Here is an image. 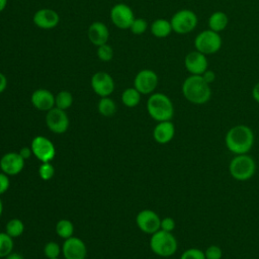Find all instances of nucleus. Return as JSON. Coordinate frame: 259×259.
Wrapping results in <instances>:
<instances>
[{
	"mask_svg": "<svg viewBox=\"0 0 259 259\" xmlns=\"http://www.w3.org/2000/svg\"><path fill=\"white\" fill-rule=\"evenodd\" d=\"M254 134L246 124L232 126L226 134L225 144L230 152L235 155L248 154L254 145Z\"/></svg>",
	"mask_w": 259,
	"mask_h": 259,
	"instance_id": "f257e3e1",
	"label": "nucleus"
},
{
	"mask_svg": "<svg viewBox=\"0 0 259 259\" xmlns=\"http://www.w3.org/2000/svg\"><path fill=\"white\" fill-rule=\"evenodd\" d=\"M181 91L183 97L190 103L201 105L209 101L211 88L201 75H190L182 83Z\"/></svg>",
	"mask_w": 259,
	"mask_h": 259,
	"instance_id": "f03ea898",
	"label": "nucleus"
},
{
	"mask_svg": "<svg viewBox=\"0 0 259 259\" xmlns=\"http://www.w3.org/2000/svg\"><path fill=\"white\" fill-rule=\"evenodd\" d=\"M147 111L156 121L171 120L174 115V105L164 93H152L147 100Z\"/></svg>",
	"mask_w": 259,
	"mask_h": 259,
	"instance_id": "7ed1b4c3",
	"label": "nucleus"
},
{
	"mask_svg": "<svg viewBox=\"0 0 259 259\" xmlns=\"http://www.w3.org/2000/svg\"><path fill=\"white\" fill-rule=\"evenodd\" d=\"M150 248L157 256L167 258L176 253L178 242L172 233L159 230L151 235Z\"/></svg>",
	"mask_w": 259,
	"mask_h": 259,
	"instance_id": "20e7f679",
	"label": "nucleus"
},
{
	"mask_svg": "<svg viewBox=\"0 0 259 259\" xmlns=\"http://www.w3.org/2000/svg\"><path fill=\"white\" fill-rule=\"evenodd\" d=\"M231 176L238 181H246L253 177L256 171V163L248 154L236 155L229 164Z\"/></svg>",
	"mask_w": 259,
	"mask_h": 259,
	"instance_id": "39448f33",
	"label": "nucleus"
},
{
	"mask_svg": "<svg viewBox=\"0 0 259 259\" xmlns=\"http://www.w3.org/2000/svg\"><path fill=\"white\" fill-rule=\"evenodd\" d=\"M194 48L196 51L204 54L205 56L218 53L223 45L222 36L219 32L210 29L200 31L194 38Z\"/></svg>",
	"mask_w": 259,
	"mask_h": 259,
	"instance_id": "423d86ee",
	"label": "nucleus"
},
{
	"mask_svg": "<svg viewBox=\"0 0 259 259\" xmlns=\"http://www.w3.org/2000/svg\"><path fill=\"white\" fill-rule=\"evenodd\" d=\"M172 30L177 34L192 32L198 23L197 15L190 9H180L173 14L170 20Z\"/></svg>",
	"mask_w": 259,
	"mask_h": 259,
	"instance_id": "0eeeda50",
	"label": "nucleus"
},
{
	"mask_svg": "<svg viewBox=\"0 0 259 259\" xmlns=\"http://www.w3.org/2000/svg\"><path fill=\"white\" fill-rule=\"evenodd\" d=\"M30 148L34 157L41 163L51 162L56 156V148L53 142L44 136H36L32 139Z\"/></svg>",
	"mask_w": 259,
	"mask_h": 259,
	"instance_id": "6e6552de",
	"label": "nucleus"
},
{
	"mask_svg": "<svg viewBox=\"0 0 259 259\" xmlns=\"http://www.w3.org/2000/svg\"><path fill=\"white\" fill-rule=\"evenodd\" d=\"M69 117L66 110L54 107L47 111L46 124L48 128L57 135H61L67 132L69 127Z\"/></svg>",
	"mask_w": 259,
	"mask_h": 259,
	"instance_id": "1a4fd4ad",
	"label": "nucleus"
},
{
	"mask_svg": "<svg viewBox=\"0 0 259 259\" xmlns=\"http://www.w3.org/2000/svg\"><path fill=\"white\" fill-rule=\"evenodd\" d=\"M159 78L155 71L150 69L141 70L135 77L134 87L143 95L152 94L158 86Z\"/></svg>",
	"mask_w": 259,
	"mask_h": 259,
	"instance_id": "9d476101",
	"label": "nucleus"
},
{
	"mask_svg": "<svg viewBox=\"0 0 259 259\" xmlns=\"http://www.w3.org/2000/svg\"><path fill=\"white\" fill-rule=\"evenodd\" d=\"M136 224L143 233L153 235L160 230L161 219L156 211L152 209H143L138 212Z\"/></svg>",
	"mask_w": 259,
	"mask_h": 259,
	"instance_id": "9b49d317",
	"label": "nucleus"
},
{
	"mask_svg": "<svg viewBox=\"0 0 259 259\" xmlns=\"http://www.w3.org/2000/svg\"><path fill=\"white\" fill-rule=\"evenodd\" d=\"M135 18L134 11L124 3H117L110 9V19L120 29L130 28Z\"/></svg>",
	"mask_w": 259,
	"mask_h": 259,
	"instance_id": "f8f14e48",
	"label": "nucleus"
},
{
	"mask_svg": "<svg viewBox=\"0 0 259 259\" xmlns=\"http://www.w3.org/2000/svg\"><path fill=\"white\" fill-rule=\"evenodd\" d=\"M25 165V160L18 152H8L0 159L1 172L8 176H15L19 174Z\"/></svg>",
	"mask_w": 259,
	"mask_h": 259,
	"instance_id": "ddd939ff",
	"label": "nucleus"
},
{
	"mask_svg": "<svg viewBox=\"0 0 259 259\" xmlns=\"http://www.w3.org/2000/svg\"><path fill=\"white\" fill-rule=\"evenodd\" d=\"M184 67L190 75H202L208 69L207 57L196 50L191 51L184 58Z\"/></svg>",
	"mask_w": 259,
	"mask_h": 259,
	"instance_id": "4468645a",
	"label": "nucleus"
},
{
	"mask_svg": "<svg viewBox=\"0 0 259 259\" xmlns=\"http://www.w3.org/2000/svg\"><path fill=\"white\" fill-rule=\"evenodd\" d=\"M91 87L98 96L107 97L114 90V81L108 73L99 71L91 77Z\"/></svg>",
	"mask_w": 259,
	"mask_h": 259,
	"instance_id": "2eb2a0df",
	"label": "nucleus"
},
{
	"mask_svg": "<svg viewBox=\"0 0 259 259\" xmlns=\"http://www.w3.org/2000/svg\"><path fill=\"white\" fill-rule=\"evenodd\" d=\"M62 254L65 259H85L87 248L80 238L72 236L64 241L62 245Z\"/></svg>",
	"mask_w": 259,
	"mask_h": 259,
	"instance_id": "dca6fc26",
	"label": "nucleus"
},
{
	"mask_svg": "<svg viewBox=\"0 0 259 259\" xmlns=\"http://www.w3.org/2000/svg\"><path fill=\"white\" fill-rule=\"evenodd\" d=\"M32 21L41 29H52L59 24L60 16L51 8H41L33 14Z\"/></svg>",
	"mask_w": 259,
	"mask_h": 259,
	"instance_id": "f3484780",
	"label": "nucleus"
},
{
	"mask_svg": "<svg viewBox=\"0 0 259 259\" xmlns=\"http://www.w3.org/2000/svg\"><path fill=\"white\" fill-rule=\"evenodd\" d=\"M31 104L39 111H49L55 107V95L48 89L39 88L32 92Z\"/></svg>",
	"mask_w": 259,
	"mask_h": 259,
	"instance_id": "a211bd4d",
	"label": "nucleus"
},
{
	"mask_svg": "<svg viewBox=\"0 0 259 259\" xmlns=\"http://www.w3.org/2000/svg\"><path fill=\"white\" fill-rule=\"evenodd\" d=\"M175 136V125L171 120L159 121L153 130V138L160 145L170 143Z\"/></svg>",
	"mask_w": 259,
	"mask_h": 259,
	"instance_id": "6ab92c4d",
	"label": "nucleus"
},
{
	"mask_svg": "<svg viewBox=\"0 0 259 259\" xmlns=\"http://www.w3.org/2000/svg\"><path fill=\"white\" fill-rule=\"evenodd\" d=\"M88 38L96 47L107 44L109 38V30L106 24L101 21H95L88 28Z\"/></svg>",
	"mask_w": 259,
	"mask_h": 259,
	"instance_id": "aec40b11",
	"label": "nucleus"
},
{
	"mask_svg": "<svg viewBox=\"0 0 259 259\" xmlns=\"http://www.w3.org/2000/svg\"><path fill=\"white\" fill-rule=\"evenodd\" d=\"M229 24V17L224 11H214L207 19L208 29L215 32H221L227 28Z\"/></svg>",
	"mask_w": 259,
	"mask_h": 259,
	"instance_id": "412c9836",
	"label": "nucleus"
},
{
	"mask_svg": "<svg viewBox=\"0 0 259 259\" xmlns=\"http://www.w3.org/2000/svg\"><path fill=\"white\" fill-rule=\"evenodd\" d=\"M150 30H151V33L158 38L167 37L173 31L170 20H167L165 18H158L154 20L151 23Z\"/></svg>",
	"mask_w": 259,
	"mask_h": 259,
	"instance_id": "4be33fe9",
	"label": "nucleus"
},
{
	"mask_svg": "<svg viewBox=\"0 0 259 259\" xmlns=\"http://www.w3.org/2000/svg\"><path fill=\"white\" fill-rule=\"evenodd\" d=\"M141 95L135 87L126 88L121 93V102L126 107H136L141 101Z\"/></svg>",
	"mask_w": 259,
	"mask_h": 259,
	"instance_id": "5701e85b",
	"label": "nucleus"
},
{
	"mask_svg": "<svg viewBox=\"0 0 259 259\" xmlns=\"http://www.w3.org/2000/svg\"><path fill=\"white\" fill-rule=\"evenodd\" d=\"M97 109H98V112L101 115H103L105 117H109V116H112L115 113L116 104L108 96L107 97H101L100 100L98 101Z\"/></svg>",
	"mask_w": 259,
	"mask_h": 259,
	"instance_id": "b1692460",
	"label": "nucleus"
},
{
	"mask_svg": "<svg viewBox=\"0 0 259 259\" xmlns=\"http://www.w3.org/2000/svg\"><path fill=\"white\" fill-rule=\"evenodd\" d=\"M56 233L60 238H62L64 240L72 237L73 234H74V225H73V223L71 221L67 220V219L60 220L56 224Z\"/></svg>",
	"mask_w": 259,
	"mask_h": 259,
	"instance_id": "393cba45",
	"label": "nucleus"
},
{
	"mask_svg": "<svg viewBox=\"0 0 259 259\" xmlns=\"http://www.w3.org/2000/svg\"><path fill=\"white\" fill-rule=\"evenodd\" d=\"M24 232V224L19 219H11L6 223L5 233H7L11 238H17L21 236Z\"/></svg>",
	"mask_w": 259,
	"mask_h": 259,
	"instance_id": "a878e982",
	"label": "nucleus"
},
{
	"mask_svg": "<svg viewBox=\"0 0 259 259\" xmlns=\"http://www.w3.org/2000/svg\"><path fill=\"white\" fill-rule=\"evenodd\" d=\"M72 104H73V96L67 90H62L55 96V107L66 110L70 108Z\"/></svg>",
	"mask_w": 259,
	"mask_h": 259,
	"instance_id": "bb28decb",
	"label": "nucleus"
},
{
	"mask_svg": "<svg viewBox=\"0 0 259 259\" xmlns=\"http://www.w3.org/2000/svg\"><path fill=\"white\" fill-rule=\"evenodd\" d=\"M13 238L5 232H0V258H5L10 254L13 251Z\"/></svg>",
	"mask_w": 259,
	"mask_h": 259,
	"instance_id": "cd10ccee",
	"label": "nucleus"
},
{
	"mask_svg": "<svg viewBox=\"0 0 259 259\" xmlns=\"http://www.w3.org/2000/svg\"><path fill=\"white\" fill-rule=\"evenodd\" d=\"M61 252H62V247L57 242H54V241L48 242L44 247V254L47 257V259L59 258Z\"/></svg>",
	"mask_w": 259,
	"mask_h": 259,
	"instance_id": "c85d7f7f",
	"label": "nucleus"
},
{
	"mask_svg": "<svg viewBox=\"0 0 259 259\" xmlns=\"http://www.w3.org/2000/svg\"><path fill=\"white\" fill-rule=\"evenodd\" d=\"M38 175L45 181H48L54 177L55 168L51 164V162H42L40 164V166L38 167Z\"/></svg>",
	"mask_w": 259,
	"mask_h": 259,
	"instance_id": "c756f323",
	"label": "nucleus"
},
{
	"mask_svg": "<svg viewBox=\"0 0 259 259\" xmlns=\"http://www.w3.org/2000/svg\"><path fill=\"white\" fill-rule=\"evenodd\" d=\"M97 57L99 60L103 61V62H108L113 58V50L112 48L107 45H101L99 47H97Z\"/></svg>",
	"mask_w": 259,
	"mask_h": 259,
	"instance_id": "7c9ffc66",
	"label": "nucleus"
},
{
	"mask_svg": "<svg viewBox=\"0 0 259 259\" xmlns=\"http://www.w3.org/2000/svg\"><path fill=\"white\" fill-rule=\"evenodd\" d=\"M148 28V22L144 18H135L130 29L134 34L140 35L146 32Z\"/></svg>",
	"mask_w": 259,
	"mask_h": 259,
	"instance_id": "2f4dec72",
	"label": "nucleus"
},
{
	"mask_svg": "<svg viewBox=\"0 0 259 259\" xmlns=\"http://www.w3.org/2000/svg\"><path fill=\"white\" fill-rule=\"evenodd\" d=\"M180 259H205V255L204 251L198 248H189L181 254Z\"/></svg>",
	"mask_w": 259,
	"mask_h": 259,
	"instance_id": "473e14b6",
	"label": "nucleus"
},
{
	"mask_svg": "<svg viewBox=\"0 0 259 259\" xmlns=\"http://www.w3.org/2000/svg\"><path fill=\"white\" fill-rule=\"evenodd\" d=\"M205 259H222L223 251L218 245H210L204 251Z\"/></svg>",
	"mask_w": 259,
	"mask_h": 259,
	"instance_id": "72a5a7b5",
	"label": "nucleus"
},
{
	"mask_svg": "<svg viewBox=\"0 0 259 259\" xmlns=\"http://www.w3.org/2000/svg\"><path fill=\"white\" fill-rule=\"evenodd\" d=\"M176 227V223L174 219L170 217H166L161 219V225H160V230H163L165 232H170L172 233Z\"/></svg>",
	"mask_w": 259,
	"mask_h": 259,
	"instance_id": "f704fd0d",
	"label": "nucleus"
},
{
	"mask_svg": "<svg viewBox=\"0 0 259 259\" xmlns=\"http://www.w3.org/2000/svg\"><path fill=\"white\" fill-rule=\"evenodd\" d=\"M10 186L9 176L3 172H0V195L4 194Z\"/></svg>",
	"mask_w": 259,
	"mask_h": 259,
	"instance_id": "c9c22d12",
	"label": "nucleus"
},
{
	"mask_svg": "<svg viewBox=\"0 0 259 259\" xmlns=\"http://www.w3.org/2000/svg\"><path fill=\"white\" fill-rule=\"evenodd\" d=\"M201 76H202L203 80H204L206 83H208L209 85H210L211 83H213L214 80H215V73H214L212 70H209V69H207Z\"/></svg>",
	"mask_w": 259,
	"mask_h": 259,
	"instance_id": "e433bc0d",
	"label": "nucleus"
},
{
	"mask_svg": "<svg viewBox=\"0 0 259 259\" xmlns=\"http://www.w3.org/2000/svg\"><path fill=\"white\" fill-rule=\"evenodd\" d=\"M18 153L20 154V156H21L24 160H27V159H29L31 156H33L30 147H22V148L19 150Z\"/></svg>",
	"mask_w": 259,
	"mask_h": 259,
	"instance_id": "4c0bfd02",
	"label": "nucleus"
},
{
	"mask_svg": "<svg viewBox=\"0 0 259 259\" xmlns=\"http://www.w3.org/2000/svg\"><path fill=\"white\" fill-rule=\"evenodd\" d=\"M7 87V79L3 73L0 72V94L6 89Z\"/></svg>",
	"mask_w": 259,
	"mask_h": 259,
	"instance_id": "58836bf2",
	"label": "nucleus"
},
{
	"mask_svg": "<svg viewBox=\"0 0 259 259\" xmlns=\"http://www.w3.org/2000/svg\"><path fill=\"white\" fill-rule=\"evenodd\" d=\"M252 97L257 103H259V82H257L252 89Z\"/></svg>",
	"mask_w": 259,
	"mask_h": 259,
	"instance_id": "ea45409f",
	"label": "nucleus"
},
{
	"mask_svg": "<svg viewBox=\"0 0 259 259\" xmlns=\"http://www.w3.org/2000/svg\"><path fill=\"white\" fill-rule=\"evenodd\" d=\"M4 259H24L23 256L19 253H16V252H11L10 254H8Z\"/></svg>",
	"mask_w": 259,
	"mask_h": 259,
	"instance_id": "a19ab883",
	"label": "nucleus"
},
{
	"mask_svg": "<svg viewBox=\"0 0 259 259\" xmlns=\"http://www.w3.org/2000/svg\"><path fill=\"white\" fill-rule=\"evenodd\" d=\"M7 5V0H0V12H2Z\"/></svg>",
	"mask_w": 259,
	"mask_h": 259,
	"instance_id": "79ce46f5",
	"label": "nucleus"
},
{
	"mask_svg": "<svg viewBox=\"0 0 259 259\" xmlns=\"http://www.w3.org/2000/svg\"><path fill=\"white\" fill-rule=\"evenodd\" d=\"M2 212H3V202H2V200L0 198V218L2 215Z\"/></svg>",
	"mask_w": 259,
	"mask_h": 259,
	"instance_id": "37998d69",
	"label": "nucleus"
},
{
	"mask_svg": "<svg viewBox=\"0 0 259 259\" xmlns=\"http://www.w3.org/2000/svg\"><path fill=\"white\" fill-rule=\"evenodd\" d=\"M52 259H59V258H52Z\"/></svg>",
	"mask_w": 259,
	"mask_h": 259,
	"instance_id": "c03bdc74",
	"label": "nucleus"
}]
</instances>
